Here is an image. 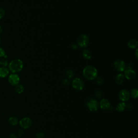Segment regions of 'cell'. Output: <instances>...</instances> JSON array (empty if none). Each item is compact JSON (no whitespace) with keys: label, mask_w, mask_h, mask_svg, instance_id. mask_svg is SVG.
<instances>
[{"label":"cell","mask_w":138,"mask_h":138,"mask_svg":"<svg viewBox=\"0 0 138 138\" xmlns=\"http://www.w3.org/2000/svg\"><path fill=\"white\" fill-rule=\"evenodd\" d=\"M82 75L85 79L89 80H93L96 79L98 77V71L95 67L88 65L82 71Z\"/></svg>","instance_id":"cell-1"},{"label":"cell","mask_w":138,"mask_h":138,"mask_svg":"<svg viewBox=\"0 0 138 138\" xmlns=\"http://www.w3.org/2000/svg\"><path fill=\"white\" fill-rule=\"evenodd\" d=\"M9 68L13 73L19 72L23 69V63L20 59H15L9 63Z\"/></svg>","instance_id":"cell-2"},{"label":"cell","mask_w":138,"mask_h":138,"mask_svg":"<svg viewBox=\"0 0 138 138\" xmlns=\"http://www.w3.org/2000/svg\"><path fill=\"white\" fill-rule=\"evenodd\" d=\"M72 87L77 91H81L84 87V82L79 78H76L71 82Z\"/></svg>","instance_id":"cell-3"},{"label":"cell","mask_w":138,"mask_h":138,"mask_svg":"<svg viewBox=\"0 0 138 138\" xmlns=\"http://www.w3.org/2000/svg\"><path fill=\"white\" fill-rule=\"evenodd\" d=\"M86 106L91 112H96L99 108V103L96 99H91L86 103Z\"/></svg>","instance_id":"cell-4"},{"label":"cell","mask_w":138,"mask_h":138,"mask_svg":"<svg viewBox=\"0 0 138 138\" xmlns=\"http://www.w3.org/2000/svg\"><path fill=\"white\" fill-rule=\"evenodd\" d=\"M89 43V38L86 35H80L77 39L78 45L80 48H85Z\"/></svg>","instance_id":"cell-5"},{"label":"cell","mask_w":138,"mask_h":138,"mask_svg":"<svg viewBox=\"0 0 138 138\" xmlns=\"http://www.w3.org/2000/svg\"><path fill=\"white\" fill-rule=\"evenodd\" d=\"M19 124L22 129L26 130L29 128L32 124V120L28 117H24L20 120Z\"/></svg>","instance_id":"cell-6"},{"label":"cell","mask_w":138,"mask_h":138,"mask_svg":"<svg viewBox=\"0 0 138 138\" xmlns=\"http://www.w3.org/2000/svg\"><path fill=\"white\" fill-rule=\"evenodd\" d=\"M99 103V107L105 111H111L113 109V107L111 106L109 101L105 98L101 99Z\"/></svg>","instance_id":"cell-7"},{"label":"cell","mask_w":138,"mask_h":138,"mask_svg":"<svg viewBox=\"0 0 138 138\" xmlns=\"http://www.w3.org/2000/svg\"><path fill=\"white\" fill-rule=\"evenodd\" d=\"M131 98L130 92L127 90H122L119 93V98L122 102H126Z\"/></svg>","instance_id":"cell-8"},{"label":"cell","mask_w":138,"mask_h":138,"mask_svg":"<svg viewBox=\"0 0 138 138\" xmlns=\"http://www.w3.org/2000/svg\"><path fill=\"white\" fill-rule=\"evenodd\" d=\"M114 68L119 72H123L125 70L126 64L122 60H117L113 63Z\"/></svg>","instance_id":"cell-9"},{"label":"cell","mask_w":138,"mask_h":138,"mask_svg":"<svg viewBox=\"0 0 138 138\" xmlns=\"http://www.w3.org/2000/svg\"><path fill=\"white\" fill-rule=\"evenodd\" d=\"M20 81V78L18 75L16 73H13L9 76L8 81L11 85L15 86L17 84H19Z\"/></svg>","instance_id":"cell-10"},{"label":"cell","mask_w":138,"mask_h":138,"mask_svg":"<svg viewBox=\"0 0 138 138\" xmlns=\"http://www.w3.org/2000/svg\"><path fill=\"white\" fill-rule=\"evenodd\" d=\"M136 74L132 69H127L125 71V77L128 80H133L135 78Z\"/></svg>","instance_id":"cell-11"},{"label":"cell","mask_w":138,"mask_h":138,"mask_svg":"<svg viewBox=\"0 0 138 138\" xmlns=\"http://www.w3.org/2000/svg\"><path fill=\"white\" fill-rule=\"evenodd\" d=\"M126 104L124 102L119 103L116 106L115 109L118 112H124L126 109Z\"/></svg>","instance_id":"cell-12"},{"label":"cell","mask_w":138,"mask_h":138,"mask_svg":"<svg viewBox=\"0 0 138 138\" xmlns=\"http://www.w3.org/2000/svg\"><path fill=\"white\" fill-rule=\"evenodd\" d=\"M9 73V70L5 67L0 68V77L4 78L8 76Z\"/></svg>","instance_id":"cell-13"},{"label":"cell","mask_w":138,"mask_h":138,"mask_svg":"<svg viewBox=\"0 0 138 138\" xmlns=\"http://www.w3.org/2000/svg\"><path fill=\"white\" fill-rule=\"evenodd\" d=\"M125 80V76L123 74L120 73L118 74L115 77V82L118 85H122Z\"/></svg>","instance_id":"cell-14"},{"label":"cell","mask_w":138,"mask_h":138,"mask_svg":"<svg viewBox=\"0 0 138 138\" xmlns=\"http://www.w3.org/2000/svg\"><path fill=\"white\" fill-rule=\"evenodd\" d=\"M8 122L10 125L15 126L18 124L19 121H18V119L16 117H11L9 118Z\"/></svg>","instance_id":"cell-15"},{"label":"cell","mask_w":138,"mask_h":138,"mask_svg":"<svg viewBox=\"0 0 138 138\" xmlns=\"http://www.w3.org/2000/svg\"><path fill=\"white\" fill-rule=\"evenodd\" d=\"M127 45L131 49H135L137 47V41L135 39H132L128 42Z\"/></svg>","instance_id":"cell-16"},{"label":"cell","mask_w":138,"mask_h":138,"mask_svg":"<svg viewBox=\"0 0 138 138\" xmlns=\"http://www.w3.org/2000/svg\"><path fill=\"white\" fill-rule=\"evenodd\" d=\"M15 91L17 94H21L24 91V87L22 85L18 84L15 86Z\"/></svg>","instance_id":"cell-17"},{"label":"cell","mask_w":138,"mask_h":138,"mask_svg":"<svg viewBox=\"0 0 138 138\" xmlns=\"http://www.w3.org/2000/svg\"><path fill=\"white\" fill-rule=\"evenodd\" d=\"M82 56H83L84 58L85 59L87 60L90 59L92 57V54L90 51H89L87 49H84L83 51H82Z\"/></svg>","instance_id":"cell-18"},{"label":"cell","mask_w":138,"mask_h":138,"mask_svg":"<svg viewBox=\"0 0 138 138\" xmlns=\"http://www.w3.org/2000/svg\"><path fill=\"white\" fill-rule=\"evenodd\" d=\"M130 96L133 99H137L138 97V90L136 89H133L130 92Z\"/></svg>","instance_id":"cell-19"},{"label":"cell","mask_w":138,"mask_h":138,"mask_svg":"<svg viewBox=\"0 0 138 138\" xmlns=\"http://www.w3.org/2000/svg\"><path fill=\"white\" fill-rule=\"evenodd\" d=\"M66 77L68 78V79H72L73 77H74L75 73L73 72V71L71 70H68L65 73Z\"/></svg>","instance_id":"cell-20"},{"label":"cell","mask_w":138,"mask_h":138,"mask_svg":"<svg viewBox=\"0 0 138 138\" xmlns=\"http://www.w3.org/2000/svg\"><path fill=\"white\" fill-rule=\"evenodd\" d=\"M4 57L0 58V65L3 67H6L8 65V61Z\"/></svg>","instance_id":"cell-21"},{"label":"cell","mask_w":138,"mask_h":138,"mask_svg":"<svg viewBox=\"0 0 138 138\" xmlns=\"http://www.w3.org/2000/svg\"><path fill=\"white\" fill-rule=\"evenodd\" d=\"M2 57H4L6 58L7 56H6L5 52L3 50V49L0 48V58H2Z\"/></svg>","instance_id":"cell-22"},{"label":"cell","mask_w":138,"mask_h":138,"mask_svg":"<svg viewBox=\"0 0 138 138\" xmlns=\"http://www.w3.org/2000/svg\"><path fill=\"white\" fill-rule=\"evenodd\" d=\"M45 137V134L43 132H40L37 133L36 134V138H44Z\"/></svg>","instance_id":"cell-23"},{"label":"cell","mask_w":138,"mask_h":138,"mask_svg":"<svg viewBox=\"0 0 138 138\" xmlns=\"http://www.w3.org/2000/svg\"><path fill=\"white\" fill-rule=\"evenodd\" d=\"M96 82L98 85H102L104 82V79L102 77H98L96 78Z\"/></svg>","instance_id":"cell-24"},{"label":"cell","mask_w":138,"mask_h":138,"mask_svg":"<svg viewBox=\"0 0 138 138\" xmlns=\"http://www.w3.org/2000/svg\"><path fill=\"white\" fill-rule=\"evenodd\" d=\"M95 94H96V97L98 99L101 98L103 96V92L101 91H97Z\"/></svg>","instance_id":"cell-25"},{"label":"cell","mask_w":138,"mask_h":138,"mask_svg":"<svg viewBox=\"0 0 138 138\" xmlns=\"http://www.w3.org/2000/svg\"><path fill=\"white\" fill-rule=\"evenodd\" d=\"M5 14V12L4 9L2 8H0V19L2 18Z\"/></svg>","instance_id":"cell-26"},{"label":"cell","mask_w":138,"mask_h":138,"mask_svg":"<svg viewBox=\"0 0 138 138\" xmlns=\"http://www.w3.org/2000/svg\"><path fill=\"white\" fill-rule=\"evenodd\" d=\"M62 83L64 86H68L70 84V81L68 79H64L62 81Z\"/></svg>","instance_id":"cell-27"},{"label":"cell","mask_w":138,"mask_h":138,"mask_svg":"<svg viewBox=\"0 0 138 138\" xmlns=\"http://www.w3.org/2000/svg\"><path fill=\"white\" fill-rule=\"evenodd\" d=\"M23 134H24V131L22 129H20V130H18V131L17 132V135L18 136H20V137L22 136L23 135Z\"/></svg>","instance_id":"cell-28"},{"label":"cell","mask_w":138,"mask_h":138,"mask_svg":"<svg viewBox=\"0 0 138 138\" xmlns=\"http://www.w3.org/2000/svg\"><path fill=\"white\" fill-rule=\"evenodd\" d=\"M71 47L73 50H76L78 49V45L75 44H73L71 45Z\"/></svg>","instance_id":"cell-29"},{"label":"cell","mask_w":138,"mask_h":138,"mask_svg":"<svg viewBox=\"0 0 138 138\" xmlns=\"http://www.w3.org/2000/svg\"><path fill=\"white\" fill-rule=\"evenodd\" d=\"M132 108V105H131L130 104H126V108H127V109H130L131 108Z\"/></svg>","instance_id":"cell-30"},{"label":"cell","mask_w":138,"mask_h":138,"mask_svg":"<svg viewBox=\"0 0 138 138\" xmlns=\"http://www.w3.org/2000/svg\"><path fill=\"white\" fill-rule=\"evenodd\" d=\"M9 138H17V136L14 133H12L9 135Z\"/></svg>","instance_id":"cell-31"},{"label":"cell","mask_w":138,"mask_h":138,"mask_svg":"<svg viewBox=\"0 0 138 138\" xmlns=\"http://www.w3.org/2000/svg\"><path fill=\"white\" fill-rule=\"evenodd\" d=\"M133 67V64L132 63H130L128 64V69H132Z\"/></svg>","instance_id":"cell-32"},{"label":"cell","mask_w":138,"mask_h":138,"mask_svg":"<svg viewBox=\"0 0 138 138\" xmlns=\"http://www.w3.org/2000/svg\"><path fill=\"white\" fill-rule=\"evenodd\" d=\"M137 49H136V51H135V57H136V59H137V58H138V54H137Z\"/></svg>","instance_id":"cell-33"},{"label":"cell","mask_w":138,"mask_h":138,"mask_svg":"<svg viewBox=\"0 0 138 138\" xmlns=\"http://www.w3.org/2000/svg\"><path fill=\"white\" fill-rule=\"evenodd\" d=\"M2 31H3V30H2V27L1 26H0V34H1L2 32Z\"/></svg>","instance_id":"cell-34"},{"label":"cell","mask_w":138,"mask_h":138,"mask_svg":"<svg viewBox=\"0 0 138 138\" xmlns=\"http://www.w3.org/2000/svg\"><path fill=\"white\" fill-rule=\"evenodd\" d=\"M0 44H1V39H0Z\"/></svg>","instance_id":"cell-35"}]
</instances>
